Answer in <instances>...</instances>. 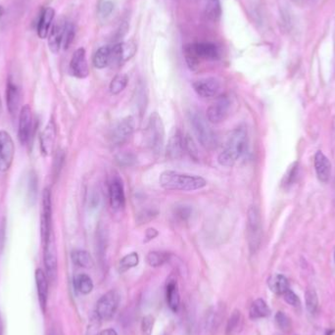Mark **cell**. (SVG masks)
Here are the masks:
<instances>
[{
  "label": "cell",
  "mask_w": 335,
  "mask_h": 335,
  "mask_svg": "<svg viewBox=\"0 0 335 335\" xmlns=\"http://www.w3.org/2000/svg\"><path fill=\"white\" fill-rule=\"evenodd\" d=\"M248 131L245 126H239L229 135L224 150L218 157V162L224 167H232L242 158L248 149Z\"/></svg>",
  "instance_id": "6da1fadb"
},
{
  "label": "cell",
  "mask_w": 335,
  "mask_h": 335,
  "mask_svg": "<svg viewBox=\"0 0 335 335\" xmlns=\"http://www.w3.org/2000/svg\"><path fill=\"white\" fill-rule=\"evenodd\" d=\"M159 183L167 190L180 191H194L207 185L206 180L202 177L175 171L163 172L159 178Z\"/></svg>",
  "instance_id": "7a4b0ae2"
},
{
  "label": "cell",
  "mask_w": 335,
  "mask_h": 335,
  "mask_svg": "<svg viewBox=\"0 0 335 335\" xmlns=\"http://www.w3.org/2000/svg\"><path fill=\"white\" fill-rule=\"evenodd\" d=\"M190 126L199 143L207 150H215L219 144V138L215 130L210 126V122L198 110L188 112Z\"/></svg>",
  "instance_id": "3957f363"
},
{
  "label": "cell",
  "mask_w": 335,
  "mask_h": 335,
  "mask_svg": "<svg viewBox=\"0 0 335 335\" xmlns=\"http://www.w3.org/2000/svg\"><path fill=\"white\" fill-rule=\"evenodd\" d=\"M144 141L146 146L156 154L163 151L165 143V127L161 116L154 112L149 117L144 130Z\"/></svg>",
  "instance_id": "277c9868"
},
{
  "label": "cell",
  "mask_w": 335,
  "mask_h": 335,
  "mask_svg": "<svg viewBox=\"0 0 335 335\" xmlns=\"http://www.w3.org/2000/svg\"><path fill=\"white\" fill-rule=\"evenodd\" d=\"M184 56L188 68L195 71L199 66L200 59L216 60L220 57V51L217 45L213 43L197 42L185 46Z\"/></svg>",
  "instance_id": "5b68a950"
},
{
  "label": "cell",
  "mask_w": 335,
  "mask_h": 335,
  "mask_svg": "<svg viewBox=\"0 0 335 335\" xmlns=\"http://www.w3.org/2000/svg\"><path fill=\"white\" fill-rule=\"evenodd\" d=\"M247 237L249 248L255 253L261 244L262 239V223L259 210L255 206H251L247 215Z\"/></svg>",
  "instance_id": "8992f818"
},
{
  "label": "cell",
  "mask_w": 335,
  "mask_h": 335,
  "mask_svg": "<svg viewBox=\"0 0 335 335\" xmlns=\"http://www.w3.org/2000/svg\"><path fill=\"white\" fill-rule=\"evenodd\" d=\"M121 301V296L118 291L110 290L105 293L96 303L95 316L100 321L111 320L117 312Z\"/></svg>",
  "instance_id": "52a82bcc"
},
{
  "label": "cell",
  "mask_w": 335,
  "mask_h": 335,
  "mask_svg": "<svg viewBox=\"0 0 335 335\" xmlns=\"http://www.w3.org/2000/svg\"><path fill=\"white\" fill-rule=\"evenodd\" d=\"M232 107V98L227 95L223 94L217 97L215 102L207 110V120L211 124H220L228 119L231 115Z\"/></svg>",
  "instance_id": "ba28073f"
},
{
  "label": "cell",
  "mask_w": 335,
  "mask_h": 335,
  "mask_svg": "<svg viewBox=\"0 0 335 335\" xmlns=\"http://www.w3.org/2000/svg\"><path fill=\"white\" fill-rule=\"evenodd\" d=\"M52 229V202L51 190L49 187L44 188L41 201V216H40V232L43 243H45L51 235Z\"/></svg>",
  "instance_id": "9c48e42d"
},
{
  "label": "cell",
  "mask_w": 335,
  "mask_h": 335,
  "mask_svg": "<svg viewBox=\"0 0 335 335\" xmlns=\"http://www.w3.org/2000/svg\"><path fill=\"white\" fill-rule=\"evenodd\" d=\"M44 267L46 270V276L49 282L53 283L57 279L58 273V259L57 249L53 234L51 233L48 240L44 243V255H43Z\"/></svg>",
  "instance_id": "30bf717a"
},
{
  "label": "cell",
  "mask_w": 335,
  "mask_h": 335,
  "mask_svg": "<svg viewBox=\"0 0 335 335\" xmlns=\"http://www.w3.org/2000/svg\"><path fill=\"white\" fill-rule=\"evenodd\" d=\"M15 155V145L11 135L0 130V172H6L10 169Z\"/></svg>",
  "instance_id": "8fae6325"
},
{
  "label": "cell",
  "mask_w": 335,
  "mask_h": 335,
  "mask_svg": "<svg viewBox=\"0 0 335 335\" xmlns=\"http://www.w3.org/2000/svg\"><path fill=\"white\" fill-rule=\"evenodd\" d=\"M135 123L132 117L122 119L112 129L110 138L114 145H121L129 140L134 130Z\"/></svg>",
  "instance_id": "7c38bea8"
},
{
  "label": "cell",
  "mask_w": 335,
  "mask_h": 335,
  "mask_svg": "<svg viewBox=\"0 0 335 335\" xmlns=\"http://www.w3.org/2000/svg\"><path fill=\"white\" fill-rule=\"evenodd\" d=\"M110 206L114 211H121L126 205V194L123 180L119 177H114L109 186Z\"/></svg>",
  "instance_id": "4fadbf2b"
},
{
  "label": "cell",
  "mask_w": 335,
  "mask_h": 335,
  "mask_svg": "<svg viewBox=\"0 0 335 335\" xmlns=\"http://www.w3.org/2000/svg\"><path fill=\"white\" fill-rule=\"evenodd\" d=\"M194 91L203 98H211L217 96L220 89L221 83L215 77H204L195 80L192 84Z\"/></svg>",
  "instance_id": "5bb4252c"
},
{
  "label": "cell",
  "mask_w": 335,
  "mask_h": 335,
  "mask_svg": "<svg viewBox=\"0 0 335 335\" xmlns=\"http://www.w3.org/2000/svg\"><path fill=\"white\" fill-rule=\"evenodd\" d=\"M31 124H32V115L31 109L26 104L24 105L21 109L19 115V129H18V139L21 144H26L30 136L31 131Z\"/></svg>",
  "instance_id": "9a60e30c"
},
{
  "label": "cell",
  "mask_w": 335,
  "mask_h": 335,
  "mask_svg": "<svg viewBox=\"0 0 335 335\" xmlns=\"http://www.w3.org/2000/svg\"><path fill=\"white\" fill-rule=\"evenodd\" d=\"M56 125L53 120H50L45 126L39 136L40 150L44 156H49L54 150L56 140Z\"/></svg>",
  "instance_id": "2e32d148"
},
{
  "label": "cell",
  "mask_w": 335,
  "mask_h": 335,
  "mask_svg": "<svg viewBox=\"0 0 335 335\" xmlns=\"http://www.w3.org/2000/svg\"><path fill=\"white\" fill-rule=\"evenodd\" d=\"M70 71L72 75L77 78H84L88 76L89 70L86 62L85 50L83 48H78L74 52L70 63Z\"/></svg>",
  "instance_id": "e0dca14e"
},
{
  "label": "cell",
  "mask_w": 335,
  "mask_h": 335,
  "mask_svg": "<svg viewBox=\"0 0 335 335\" xmlns=\"http://www.w3.org/2000/svg\"><path fill=\"white\" fill-rule=\"evenodd\" d=\"M136 44L132 41L121 42L112 47V62L123 64L132 58L136 52Z\"/></svg>",
  "instance_id": "ac0fdd59"
},
{
  "label": "cell",
  "mask_w": 335,
  "mask_h": 335,
  "mask_svg": "<svg viewBox=\"0 0 335 335\" xmlns=\"http://www.w3.org/2000/svg\"><path fill=\"white\" fill-rule=\"evenodd\" d=\"M185 152L184 135L180 130H176L171 136L167 146V157L171 160H177L183 156Z\"/></svg>",
  "instance_id": "d6986e66"
},
{
  "label": "cell",
  "mask_w": 335,
  "mask_h": 335,
  "mask_svg": "<svg viewBox=\"0 0 335 335\" xmlns=\"http://www.w3.org/2000/svg\"><path fill=\"white\" fill-rule=\"evenodd\" d=\"M66 22L63 20H58L52 26L48 34V46L52 53L56 54L62 48L63 35L65 30Z\"/></svg>",
  "instance_id": "ffe728a7"
},
{
  "label": "cell",
  "mask_w": 335,
  "mask_h": 335,
  "mask_svg": "<svg viewBox=\"0 0 335 335\" xmlns=\"http://www.w3.org/2000/svg\"><path fill=\"white\" fill-rule=\"evenodd\" d=\"M35 283L40 308L42 312H45L48 300V279L41 269H37L35 271Z\"/></svg>",
  "instance_id": "44dd1931"
},
{
  "label": "cell",
  "mask_w": 335,
  "mask_h": 335,
  "mask_svg": "<svg viewBox=\"0 0 335 335\" xmlns=\"http://www.w3.org/2000/svg\"><path fill=\"white\" fill-rule=\"evenodd\" d=\"M315 169L318 179L322 182H328L332 176V164L326 155L319 151L315 156Z\"/></svg>",
  "instance_id": "7402d4cb"
},
{
  "label": "cell",
  "mask_w": 335,
  "mask_h": 335,
  "mask_svg": "<svg viewBox=\"0 0 335 335\" xmlns=\"http://www.w3.org/2000/svg\"><path fill=\"white\" fill-rule=\"evenodd\" d=\"M54 16H55V11L51 7H47L42 11L38 24H37V35L41 39H44L48 36L49 31L52 26Z\"/></svg>",
  "instance_id": "603a6c76"
},
{
  "label": "cell",
  "mask_w": 335,
  "mask_h": 335,
  "mask_svg": "<svg viewBox=\"0 0 335 335\" xmlns=\"http://www.w3.org/2000/svg\"><path fill=\"white\" fill-rule=\"evenodd\" d=\"M166 298L169 308L177 313L180 305V295L178 287V283L175 280H170L166 286Z\"/></svg>",
  "instance_id": "cb8c5ba5"
},
{
  "label": "cell",
  "mask_w": 335,
  "mask_h": 335,
  "mask_svg": "<svg viewBox=\"0 0 335 335\" xmlns=\"http://www.w3.org/2000/svg\"><path fill=\"white\" fill-rule=\"evenodd\" d=\"M6 101L7 107L10 114H15L18 110L20 103V91L18 86L9 78L6 90Z\"/></svg>",
  "instance_id": "d4e9b609"
},
{
  "label": "cell",
  "mask_w": 335,
  "mask_h": 335,
  "mask_svg": "<svg viewBox=\"0 0 335 335\" xmlns=\"http://www.w3.org/2000/svg\"><path fill=\"white\" fill-rule=\"evenodd\" d=\"M112 63V48L109 46L100 47L93 56V65L97 69H104Z\"/></svg>",
  "instance_id": "484cf974"
},
{
  "label": "cell",
  "mask_w": 335,
  "mask_h": 335,
  "mask_svg": "<svg viewBox=\"0 0 335 335\" xmlns=\"http://www.w3.org/2000/svg\"><path fill=\"white\" fill-rule=\"evenodd\" d=\"M271 314V310L267 303L263 299L255 300L249 310V317L252 320H258L262 318H267Z\"/></svg>",
  "instance_id": "4316f807"
},
{
  "label": "cell",
  "mask_w": 335,
  "mask_h": 335,
  "mask_svg": "<svg viewBox=\"0 0 335 335\" xmlns=\"http://www.w3.org/2000/svg\"><path fill=\"white\" fill-rule=\"evenodd\" d=\"M243 328V318L240 311L235 310L231 315L227 328H226V335H235L239 334Z\"/></svg>",
  "instance_id": "83f0119b"
},
{
  "label": "cell",
  "mask_w": 335,
  "mask_h": 335,
  "mask_svg": "<svg viewBox=\"0 0 335 335\" xmlns=\"http://www.w3.org/2000/svg\"><path fill=\"white\" fill-rule=\"evenodd\" d=\"M269 287L274 293L283 295L289 289V283L284 276L276 275L269 280Z\"/></svg>",
  "instance_id": "f1b7e54d"
},
{
  "label": "cell",
  "mask_w": 335,
  "mask_h": 335,
  "mask_svg": "<svg viewBox=\"0 0 335 335\" xmlns=\"http://www.w3.org/2000/svg\"><path fill=\"white\" fill-rule=\"evenodd\" d=\"M74 286L80 294H89L93 289L92 280L85 274H79L74 279Z\"/></svg>",
  "instance_id": "f546056e"
},
{
  "label": "cell",
  "mask_w": 335,
  "mask_h": 335,
  "mask_svg": "<svg viewBox=\"0 0 335 335\" xmlns=\"http://www.w3.org/2000/svg\"><path fill=\"white\" fill-rule=\"evenodd\" d=\"M72 261L77 267L90 269L93 266V260L90 254L84 250H75L72 252Z\"/></svg>",
  "instance_id": "4dcf8cb0"
},
{
  "label": "cell",
  "mask_w": 335,
  "mask_h": 335,
  "mask_svg": "<svg viewBox=\"0 0 335 335\" xmlns=\"http://www.w3.org/2000/svg\"><path fill=\"white\" fill-rule=\"evenodd\" d=\"M170 260V254L163 251H152L149 252L146 261L150 267L158 268L166 264Z\"/></svg>",
  "instance_id": "1f68e13d"
},
{
  "label": "cell",
  "mask_w": 335,
  "mask_h": 335,
  "mask_svg": "<svg viewBox=\"0 0 335 335\" xmlns=\"http://www.w3.org/2000/svg\"><path fill=\"white\" fill-rule=\"evenodd\" d=\"M128 81H129V78L126 75H123V74H120V75H117L111 81L110 83V92L111 94L113 95H118L120 94L122 91H124V89L127 87L128 85Z\"/></svg>",
  "instance_id": "d6a6232c"
},
{
  "label": "cell",
  "mask_w": 335,
  "mask_h": 335,
  "mask_svg": "<svg viewBox=\"0 0 335 335\" xmlns=\"http://www.w3.org/2000/svg\"><path fill=\"white\" fill-rule=\"evenodd\" d=\"M139 263V256L136 252H132L129 253L128 255H126L119 264V269L121 273H124L129 269H132L134 267H136Z\"/></svg>",
  "instance_id": "836d02e7"
},
{
  "label": "cell",
  "mask_w": 335,
  "mask_h": 335,
  "mask_svg": "<svg viewBox=\"0 0 335 335\" xmlns=\"http://www.w3.org/2000/svg\"><path fill=\"white\" fill-rule=\"evenodd\" d=\"M306 300V308L308 312L312 315L316 314L319 308V299L316 291L313 288H308L305 293Z\"/></svg>",
  "instance_id": "e575fe53"
},
{
  "label": "cell",
  "mask_w": 335,
  "mask_h": 335,
  "mask_svg": "<svg viewBox=\"0 0 335 335\" xmlns=\"http://www.w3.org/2000/svg\"><path fill=\"white\" fill-rule=\"evenodd\" d=\"M222 14L221 4L219 0H209L206 6V16L213 21H217Z\"/></svg>",
  "instance_id": "d590c367"
},
{
  "label": "cell",
  "mask_w": 335,
  "mask_h": 335,
  "mask_svg": "<svg viewBox=\"0 0 335 335\" xmlns=\"http://www.w3.org/2000/svg\"><path fill=\"white\" fill-rule=\"evenodd\" d=\"M74 38H75V26H73V24L66 22L64 35H63L62 47L64 49H68L70 47V45L72 44Z\"/></svg>",
  "instance_id": "8d00e7d4"
},
{
  "label": "cell",
  "mask_w": 335,
  "mask_h": 335,
  "mask_svg": "<svg viewBox=\"0 0 335 335\" xmlns=\"http://www.w3.org/2000/svg\"><path fill=\"white\" fill-rule=\"evenodd\" d=\"M184 147H185V152L188 153V155L193 160L197 161L199 159V154H198L196 144H195L193 138L191 136H189L188 134L184 136Z\"/></svg>",
  "instance_id": "74e56055"
},
{
  "label": "cell",
  "mask_w": 335,
  "mask_h": 335,
  "mask_svg": "<svg viewBox=\"0 0 335 335\" xmlns=\"http://www.w3.org/2000/svg\"><path fill=\"white\" fill-rule=\"evenodd\" d=\"M192 214V209L190 208V206L187 205H180V206H177L175 209V216L180 220V221H187L190 216Z\"/></svg>",
  "instance_id": "f35d334b"
},
{
  "label": "cell",
  "mask_w": 335,
  "mask_h": 335,
  "mask_svg": "<svg viewBox=\"0 0 335 335\" xmlns=\"http://www.w3.org/2000/svg\"><path fill=\"white\" fill-rule=\"evenodd\" d=\"M154 324H155L154 317H152L150 315L145 316L141 322V334L142 335H152Z\"/></svg>",
  "instance_id": "ab89813d"
},
{
  "label": "cell",
  "mask_w": 335,
  "mask_h": 335,
  "mask_svg": "<svg viewBox=\"0 0 335 335\" xmlns=\"http://www.w3.org/2000/svg\"><path fill=\"white\" fill-rule=\"evenodd\" d=\"M276 323H277L278 327L283 332H288L290 330V327H291L290 320L283 312H278L277 313Z\"/></svg>",
  "instance_id": "60d3db41"
},
{
  "label": "cell",
  "mask_w": 335,
  "mask_h": 335,
  "mask_svg": "<svg viewBox=\"0 0 335 335\" xmlns=\"http://www.w3.org/2000/svg\"><path fill=\"white\" fill-rule=\"evenodd\" d=\"M116 160L117 162L122 165V166H131L134 164L135 162V157L134 155H132L131 153H129V152H126V153H122V154H119L117 157H116Z\"/></svg>",
  "instance_id": "b9f144b4"
},
{
  "label": "cell",
  "mask_w": 335,
  "mask_h": 335,
  "mask_svg": "<svg viewBox=\"0 0 335 335\" xmlns=\"http://www.w3.org/2000/svg\"><path fill=\"white\" fill-rule=\"evenodd\" d=\"M114 9V4L111 1H102L99 4L98 7V12L99 15L102 17H108Z\"/></svg>",
  "instance_id": "7bdbcfd3"
},
{
  "label": "cell",
  "mask_w": 335,
  "mask_h": 335,
  "mask_svg": "<svg viewBox=\"0 0 335 335\" xmlns=\"http://www.w3.org/2000/svg\"><path fill=\"white\" fill-rule=\"evenodd\" d=\"M99 319L95 316L93 317V319L90 321L88 327H87V331L85 335H100L99 333V327H100V323H99Z\"/></svg>",
  "instance_id": "ee69618b"
},
{
  "label": "cell",
  "mask_w": 335,
  "mask_h": 335,
  "mask_svg": "<svg viewBox=\"0 0 335 335\" xmlns=\"http://www.w3.org/2000/svg\"><path fill=\"white\" fill-rule=\"evenodd\" d=\"M283 298L285 300V302L293 307H297L300 305V300L298 298V296L293 292L291 291L290 289H288L284 294H283Z\"/></svg>",
  "instance_id": "f6af8a7d"
},
{
  "label": "cell",
  "mask_w": 335,
  "mask_h": 335,
  "mask_svg": "<svg viewBox=\"0 0 335 335\" xmlns=\"http://www.w3.org/2000/svg\"><path fill=\"white\" fill-rule=\"evenodd\" d=\"M158 235V232L155 230V229H148L146 231V233H145V237H146V242L147 241H150L152 239H154L156 236Z\"/></svg>",
  "instance_id": "bcb514c9"
},
{
  "label": "cell",
  "mask_w": 335,
  "mask_h": 335,
  "mask_svg": "<svg viewBox=\"0 0 335 335\" xmlns=\"http://www.w3.org/2000/svg\"><path fill=\"white\" fill-rule=\"evenodd\" d=\"M100 335H118V334H117L116 331L113 330V329H107V330H105V331H102V332L100 333Z\"/></svg>",
  "instance_id": "7dc6e473"
},
{
  "label": "cell",
  "mask_w": 335,
  "mask_h": 335,
  "mask_svg": "<svg viewBox=\"0 0 335 335\" xmlns=\"http://www.w3.org/2000/svg\"><path fill=\"white\" fill-rule=\"evenodd\" d=\"M3 335V324H2V319L0 316V335Z\"/></svg>",
  "instance_id": "c3c4849f"
},
{
  "label": "cell",
  "mask_w": 335,
  "mask_h": 335,
  "mask_svg": "<svg viewBox=\"0 0 335 335\" xmlns=\"http://www.w3.org/2000/svg\"><path fill=\"white\" fill-rule=\"evenodd\" d=\"M334 333H335V331H334V330H329V331H327V332H326L325 335H333Z\"/></svg>",
  "instance_id": "681fc988"
},
{
  "label": "cell",
  "mask_w": 335,
  "mask_h": 335,
  "mask_svg": "<svg viewBox=\"0 0 335 335\" xmlns=\"http://www.w3.org/2000/svg\"><path fill=\"white\" fill-rule=\"evenodd\" d=\"M2 14H3V10H2V7L0 6V19H1V16H2Z\"/></svg>",
  "instance_id": "f907efd6"
},
{
  "label": "cell",
  "mask_w": 335,
  "mask_h": 335,
  "mask_svg": "<svg viewBox=\"0 0 335 335\" xmlns=\"http://www.w3.org/2000/svg\"><path fill=\"white\" fill-rule=\"evenodd\" d=\"M1 109H2V104H1V98H0V114H1Z\"/></svg>",
  "instance_id": "816d5d0a"
},
{
  "label": "cell",
  "mask_w": 335,
  "mask_h": 335,
  "mask_svg": "<svg viewBox=\"0 0 335 335\" xmlns=\"http://www.w3.org/2000/svg\"><path fill=\"white\" fill-rule=\"evenodd\" d=\"M50 335H55V333H54V332H52V333H51V334H50Z\"/></svg>",
  "instance_id": "f5cc1de1"
},
{
  "label": "cell",
  "mask_w": 335,
  "mask_h": 335,
  "mask_svg": "<svg viewBox=\"0 0 335 335\" xmlns=\"http://www.w3.org/2000/svg\"></svg>",
  "instance_id": "db71d44e"
}]
</instances>
